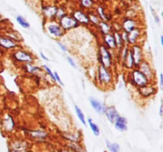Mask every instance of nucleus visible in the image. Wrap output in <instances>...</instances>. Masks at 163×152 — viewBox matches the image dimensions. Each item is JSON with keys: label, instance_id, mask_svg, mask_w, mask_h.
I'll return each instance as SVG.
<instances>
[{"label": "nucleus", "instance_id": "obj_1", "mask_svg": "<svg viewBox=\"0 0 163 152\" xmlns=\"http://www.w3.org/2000/svg\"><path fill=\"white\" fill-rule=\"evenodd\" d=\"M131 79H132L133 84L138 87H141V86L149 84V79L139 70H137V69H134L132 71Z\"/></svg>", "mask_w": 163, "mask_h": 152}, {"label": "nucleus", "instance_id": "obj_2", "mask_svg": "<svg viewBox=\"0 0 163 152\" xmlns=\"http://www.w3.org/2000/svg\"><path fill=\"white\" fill-rule=\"evenodd\" d=\"M99 59L101 65L104 67H111V53H109V51L107 48L101 45L99 48Z\"/></svg>", "mask_w": 163, "mask_h": 152}, {"label": "nucleus", "instance_id": "obj_3", "mask_svg": "<svg viewBox=\"0 0 163 152\" xmlns=\"http://www.w3.org/2000/svg\"><path fill=\"white\" fill-rule=\"evenodd\" d=\"M98 79L99 82L104 85H109L111 84L112 77L111 73L109 72L107 67L100 65L98 68Z\"/></svg>", "mask_w": 163, "mask_h": 152}, {"label": "nucleus", "instance_id": "obj_4", "mask_svg": "<svg viewBox=\"0 0 163 152\" xmlns=\"http://www.w3.org/2000/svg\"><path fill=\"white\" fill-rule=\"evenodd\" d=\"M14 57H15V59H17V61L26 62L28 64H31L34 61L32 55L29 54V53H26L25 51H22V50L16 52L14 54Z\"/></svg>", "mask_w": 163, "mask_h": 152}, {"label": "nucleus", "instance_id": "obj_5", "mask_svg": "<svg viewBox=\"0 0 163 152\" xmlns=\"http://www.w3.org/2000/svg\"><path fill=\"white\" fill-rule=\"evenodd\" d=\"M138 67H139V70L144 75L146 76L149 80L153 78V76H154V71H153V69H152L151 67H150V65L149 64V63H147L146 61L142 60V62L140 63Z\"/></svg>", "mask_w": 163, "mask_h": 152}, {"label": "nucleus", "instance_id": "obj_6", "mask_svg": "<svg viewBox=\"0 0 163 152\" xmlns=\"http://www.w3.org/2000/svg\"><path fill=\"white\" fill-rule=\"evenodd\" d=\"M60 23H61V27L64 29H72L78 26V21L75 18H72V17H68V16H64L61 18Z\"/></svg>", "mask_w": 163, "mask_h": 152}, {"label": "nucleus", "instance_id": "obj_7", "mask_svg": "<svg viewBox=\"0 0 163 152\" xmlns=\"http://www.w3.org/2000/svg\"><path fill=\"white\" fill-rule=\"evenodd\" d=\"M138 89H139V94L143 97H148L152 96L157 92V90H156V88L155 86L149 85V84L141 86V87H139Z\"/></svg>", "mask_w": 163, "mask_h": 152}, {"label": "nucleus", "instance_id": "obj_8", "mask_svg": "<svg viewBox=\"0 0 163 152\" xmlns=\"http://www.w3.org/2000/svg\"><path fill=\"white\" fill-rule=\"evenodd\" d=\"M131 52L134 59V65L135 67H139V64L142 62V48L139 45L134 44L131 49Z\"/></svg>", "mask_w": 163, "mask_h": 152}, {"label": "nucleus", "instance_id": "obj_9", "mask_svg": "<svg viewBox=\"0 0 163 152\" xmlns=\"http://www.w3.org/2000/svg\"><path fill=\"white\" fill-rule=\"evenodd\" d=\"M104 114L106 115L108 120H109V122L111 124L115 123V121L120 117V115L115 107H106Z\"/></svg>", "mask_w": 163, "mask_h": 152}, {"label": "nucleus", "instance_id": "obj_10", "mask_svg": "<svg viewBox=\"0 0 163 152\" xmlns=\"http://www.w3.org/2000/svg\"><path fill=\"white\" fill-rule=\"evenodd\" d=\"M90 104L92 105V107L94 108V110L97 113L100 114H104L105 109H106V106L104 105H103L102 103L99 102L98 100L94 98V97H90L89 99Z\"/></svg>", "mask_w": 163, "mask_h": 152}, {"label": "nucleus", "instance_id": "obj_11", "mask_svg": "<svg viewBox=\"0 0 163 152\" xmlns=\"http://www.w3.org/2000/svg\"><path fill=\"white\" fill-rule=\"evenodd\" d=\"M115 128L120 132H125L127 130V121L125 117L120 116L114 123Z\"/></svg>", "mask_w": 163, "mask_h": 152}, {"label": "nucleus", "instance_id": "obj_12", "mask_svg": "<svg viewBox=\"0 0 163 152\" xmlns=\"http://www.w3.org/2000/svg\"><path fill=\"white\" fill-rule=\"evenodd\" d=\"M0 46L6 49H10L17 47V44L10 38L0 37Z\"/></svg>", "mask_w": 163, "mask_h": 152}, {"label": "nucleus", "instance_id": "obj_13", "mask_svg": "<svg viewBox=\"0 0 163 152\" xmlns=\"http://www.w3.org/2000/svg\"><path fill=\"white\" fill-rule=\"evenodd\" d=\"M48 30L50 34L57 37H60L63 35V30L61 29V27L57 25H50V26L48 27Z\"/></svg>", "mask_w": 163, "mask_h": 152}, {"label": "nucleus", "instance_id": "obj_14", "mask_svg": "<svg viewBox=\"0 0 163 152\" xmlns=\"http://www.w3.org/2000/svg\"><path fill=\"white\" fill-rule=\"evenodd\" d=\"M104 41L106 45L110 48L115 49L116 48V43H115V40L114 37V35L111 34H106L104 36Z\"/></svg>", "mask_w": 163, "mask_h": 152}, {"label": "nucleus", "instance_id": "obj_15", "mask_svg": "<svg viewBox=\"0 0 163 152\" xmlns=\"http://www.w3.org/2000/svg\"><path fill=\"white\" fill-rule=\"evenodd\" d=\"M73 17L76 19L78 22H81V23L87 24L89 21V18H87V16L81 11H76L74 13Z\"/></svg>", "mask_w": 163, "mask_h": 152}, {"label": "nucleus", "instance_id": "obj_16", "mask_svg": "<svg viewBox=\"0 0 163 152\" xmlns=\"http://www.w3.org/2000/svg\"><path fill=\"white\" fill-rule=\"evenodd\" d=\"M3 129H5L6 131H12V129H14L15 123L14 120L12 119L10 116H7V117L3 120Z\"/></svg>", "mask_w": 163, "mask_h": 152}, {"label": "nucleus", "instance_id": "obj_17", "mask_svg": "<svg viewBox=\"0 0 163 152\" xmlns=\"http://www.w3.org/2000/svg\"><path fill=\"white\" fill-rule=\"evenodd\" d=\"M125 66L129 69H131L132 67H134V59H133V56H132V52L131 50H129L128 53L127 54V56L123 59Z\"/></svg>", "mask_w": 163, "mask_h": 152}, {"label": "nucleus", "instance_id": "obj_18", "mask_svg": "<svg viewBox=\"0 0 163 152\" xmlns=\"http://www.w3.org/2000/svg\"><path fill=\"white\" fill-rule=\"evenodd\" d=\"M139 36V29H133L131 32L128 33V37H127V42L130 44H134L136 41H137L138 37Z\"/></svg>", "mask_w": 163, "mask_h": 152}, {"label": "nucleus", "instance_id": "obj_19", "mask_svg": "<svg viewBox=\"0 0 163 152\" xmlns=\"http://www.w3.org/2000/svg\"><path fill=\"white\" fill-rule=\"evenodd\" d=\"M106 142V146L110 152H120V146L119 143H111L109 140L105 141Z\"/></svg>", "mask_w": 163, "mask_h": 152}, {"label": "nucleus", "instance_id": "obj_20", "mask_svg": "<svg viewBox=\"0 0 163 152\" xmlns=\"http://www.w3.org/2000/svg\"><path fill=\"white\" fill-rule=\"evenodd\" d=\"M134 27H135V23H134V21H132L131 19L126 20L123 23V28L125 29V32L127 33L134 29Z\"/></svg>", "mask_w": 163, "mask_h": 152}, {"label": "nucleus", "instance_id": "obj_21", "mask_svg": "<svg viewBox=\"0 0 163 152\" xmlns=\"http://www.w3.org/2000/svg\"><path fill=\"white\" fill-rule=\"evenodd\" d=\"M87 122H88V124L90 126V129L91 130H92V132H93L94 135L99 136V134H100V130H99V126L97 125L96 123H94L93 121H92V120L90 119V118H88Z\"/></svg>", "mask_w": 163, "mask_h": 152}, {"label": "nucleus", "instance_id": "obj_22", "mask_svg": "<svg viewBox=\"0 0 163 152\" xmlns=\"http://www.w3.org/2000/svg\"><path fill=\"white\" fill-rule=\"evenodd\" d=\"M75 111H76V116L79 118V120L81 121V123L84 124V125H86V120H85V117L84 113L82 112V110L80 108H79L78 106L75 105Z\"/></svg>", "mask_w": 163, "mask_h": 152}, {"label": "nucleus", "instance_id": "obj_23", "mask_svg": "<svg viewBox=\"0 0 163 152\" xmlns=\"http://www.w3.org/2000/svg\"><path fill=\"white\" fill-rule=\"evenodd\" d=\"M115 40V43H116V47H119L120 48H121L122 47H123V43L124 41L122 40V36L120 35V33L115 32V35H114Z\"/></svg>", "mask_w": 163, "mask_h": 152}, {"label": "nucleus", "instance_id": "obj_24", "mask_svg": "<svg viewBox=\"0 0 163 152\" xmlns=\"http://www.w3.org/2000/svg\"><path fill=\"white\" fill-rule=\"evenodd\" d=\"M31 135L35 139H40V140H44L47 135L46 133L42 131H34V132H32Z\"/></svg>", "mask_w": 163, "mask_h": 152}, {"label": "nucleus", "instance_id": "obj_25", "mask_svg": "<svg viewBox=\"0 0 163 152\" xmlns=\"http://www.w3.org/2000/svg\"><path fill=\"white\" fill-rule=\"evenodd\" d=\"M16 19H17V21L19 23V25H20L22 27L26 28V29L29 28V23L23 18V17H22V16H17Z\"/></svg>", "mask_w": 163, "mask_h": 152}, {"label": "nucleus", "instance_id": "obj_26", "mask_svg": "<svg viewBox=\"0 0 163 152\" xmlns=\"http://www.w3.org/2000/svg\"><path fill=\"white\" fill-rule=\"evenodd\" d=\"M69 148L73 152H86L84 148H82L81 146L78 145L76 143H72L70 144Z\"/></svg>", "mask_w": 163, "mask_h": 152}, {"label": "nucleus", "instance_id": "obj_27", "mask_svg": "<svg viewBox=\"0 0 163 152\" xmlns=\"http://www.w3.org/2000/svg\"><path fill=\"white\" fill-rule=\"evenodd\" d=\"M57 9L56 7H51V6H49V7H46L45 9V14L49 16V17H52L53 15H57Z\"/></svg>", "mask_w": 163, "mask_h": 152}, {"label": "nucleus", "instance_id": "obj_28", "mask_svg": "<svg viewBox=\"0 0 163 152\" xmlns=\"http://www.w3.org/2000/svg\"><path fill=\"white\" fill-rule=\"evenodd\" d=\"M26 70H28L30 73H35V72H38V71H41V69L38 67H34L32 66L30 64H27L26 65Z\"/></svg>", "mask_w": 163, "mask_h": 152}, {"label": "nucleus", "instance_id": "obj_29", "mask_svg": "<svg viewBox=\"0 0 163 152\" xmlns=\"http://www.w3.org/2000/svg\"><path fill=\"white\" fill-rule=\"evenodd\" d=\"M44 68H45V71L47 72V74L49 75V76H50V78L54 81V82H56V79H55V76H54V75H53V73L52 72V70H50V68L49 67H47V66H44Z\"/></svg>", "mask_w": 163, "mask_h": 152}, {"label": "nucleus", "instance_id": "obj_30", "mask_svg": "<svg viewBox=\"0 0 163 152\" xmlns=\"http://www.w3.org/2000/svg\"><path fill=\"white\" fill-rule=\"evenodd\" d=\"M101 29H102V31L104 32L105 34H108V32H109V29H110L108 24L104 23V22L101 23Z\"/></svg>", "mask_w": 163, "mask_h": 152}, {"label": "nucleus", "instance_id": "obj_31", "mask_svg": "<svg viewBox=\"0 0 163 152\" xmlns=\"http://www.w3.org/2000/svg\"><path fill=\"white\" fill-rule=\"evenodd\" d=\"M82 4L85 7H89L92 5V0H82Z\"/></svg>", "mask_w": 163, "mask_h": 152}, {"label": "nucleus", "instance_id": "obj_32", "mask_svg": "<svg viewBox=\"0 0 163 152\" xmlns=\"http://www.w3.org/2000/svg\"><path fill=\"white\" fill-rule=\"evenodd\" d=\"M53 75H54V76H55V79H56V82H58L59 84H61V86H64V83L62 82V81L61 80V79H60V76H59V75L57 74V72H54L53 73Z\"/></svg>", "mask_w": 163, "mask_h": 152}, {"label": "nucleus", "instance_id": "obj_33", "mask_svg": "<svg viewBox=\"0 0 163 152\" xmlns=\"http://www.w3.org/2000/svg\"><path fill=\"white\" fill-rule=\"evenodd\" d=\"M150 10H151V11H152V15H153V16H154V18H155V22H157V23H159V21H160V20H159V18L157 17V15H156V14H155V10L153 9L152 7H150Z\"/></svg>", "mask_w": 163, "mask_h": 152}, {"label": "nucleus", "instance_id": "obj_34", "mask_svg": "<svg viewBox=\"0 0 163 152\" xmlns=\"http://www.w3.org/2000/svg\"><path fill=\"white\" fill-rule=\"evenodd\" d=\"M67 60H68V62H69V64L71 65L72 67H75V68H76V64H75V62H74V60H73V59L71 58V57H68Z\"/></svg>", "mask_w": 163, "mask_h": 152}, {"label": "nucleus", "instance_id": "obj_35", "mask_svg": "<svg viewBox=\"0 0 163 152\" xmlns=\"http://www.w3.org/2000/svg\"><path fill=\"white\" fill-rule=\"evenodd\" d=\"M57 44H58L59 47L61 48V49L62 50V51H64V52H66V51H67V48L65 47L64 44H61V43H60V42H58Z\"/></svg>", "mask_w": 163, "mask_h": 152}, {"label": "nucleus", "instance_id": "obj_36", "mask_svg": "<svg viewBox=\"0 0 163 152\" xmlns=\"http://www.w3.org/2000/svg\"><path fill=\"white\" fill-rule=\"evenodd\" d=\"M90 18H91V20L92 21H94L95 23H97V22H98V19H97V18H96L95 16H92V15Z\"/></svg>", "mask_w": 163, "mask_h": 152}, {"label": "nucleus", "instance_id": "obj_37", "mask_svg": "<svg viewBox=\"0 0 163 152\" xmlns=\"http://www.w3.org/2000/svg\"><path fill=\"white\" fill-rule=\"evenodd\" d=\"M40 55H41V58L43 59H45V61H48V60H49V59L47 58L46 56H45V55H44V54H43V53H40Z\"/></svg>", "mask_w": 163, "mask_h": 152}, {"label": "nucleus", "instance_id": "obj_38", "mask_svg": "<svg viewBox=\"0 0 163 152\" xmlns=\"http://www.w3.org/2000/svg\"><path fill=\"white\" fill-rule=\"evenodd\" d=\"M160 85L161 86H163V75L162 74H160Z\"/></svg>", "mask_w": 163, "mask_h": 152}, {"label": "nucleus", "instance_id": "obj_39", "mask_svg": "<svg viewBox=\"0 0 163 152\" xmlns=\"http://www.w3.org/2000/svg\"><path fill=\"white\" fill-rule=\"evenodd\" d=\"M159 114H160V116H162V104H161L160 111H159Z\"/></svg>", "mask_w": 163, "mask_h": 152}, {"label": "nucleus", "instance_id": "obj_40", "mask_svg": "<svg viewBox=\"0 0 163 152\" xmlns=\"http://www.w3.org/2000/svg\"><path fill=\"white\" fill-rule=\"evenodd\" d=\"M161 44L163 45V36H161Z\"/></svg>", "mask_w": 163, "mask_h": 152}, {"label": "nucleus", "instance_id": "obj_41", "mask_svg": "<svg viewBox=\"0 0 163 152\" xmlns=\"http://www.w3.org/2000/svg\"><path fill=\"white\" fill-rule=\"evenodd\" d=\"M11 152H22V151H20L19 150H14L13 151H11Z\"/></svg>", "mask_w": 163, "mask_h": 152}, {"label": "nucleus", "instance_id": "obj_42", "mask_svg": "<svg viewBox=\"0 0 163 152\" xmlns=\"http://www.w3.org/2000/svg\"><path fill=\"white\" fill-rule=\"evenodd\" d=\"M0 19H1V16H0Z\"/></svg>", "mask_w": 163, "mask_h": 152}, {"label": "nucleus", "instance_id": "obj_43", "mask_svg": "<svg viewBox=\"0 0 163 152\" xmlns=\"http://www.w3.org/2000/svg\"><path fill=\"white\" fill-rule=\"evenodd\" d=\"M65 152H66V151H65ZM71 152H73V151H71Z\"/></svg>", "mask_w": 163, "mask_h": 152}]
</instances>
